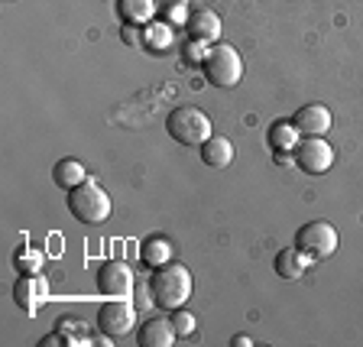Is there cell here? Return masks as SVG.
<instances>
[{
    "mask_svg": "<svg viewBox=\"0 0 363 347\" xmlns=\"http://www.w3.org/2000/svg\"><path fill=\"white\" fill-rule=\"evenodd\" d=\"M166 130H169V136H172L175 143H182V146H201L204 140L211 136V117H208V114H201L198 107L182 104V107H175V111H169Z\"/></svg>",
    "mask_w": 363,
    "mask_h": 347,
    "instance_id": "obj_3",
    "label": "cell"
},
{
    "mask_svg": "<svg viewBox=\"0 0 363 347\" xmlns=\"http://www.w3.org/2000/svg\"><path fill=\"white\" fill-rule=\"evenodd\" d=\"M175 341H179V334H175L172 318H150L136 331V344L140 347H172Z\"/></svg>",
    "mask_w": 363,
    "mask_h": 347,
    "instance_id": "obj_11",
    "label": "cell"
},
{
    "mask_svg": "<svg viewBox=\"0 0 363 347\" xmlns=\"http://www.w3.org/2000/svg\"><path fill=\"white\" fill-rule=\"evenodd\" d=\"M308 263L311 260L305 257L298 247H286L276 253V276H279V280H302V272Z\"/></svg>",
    "mask_w": 363,
    "mask_h": 347,
    "instance_id": "obj_16",
    "label": "cell"
},
{
    "mask_svg": "<svg viewBox=\"0 0 363 347\" xmlns=\"http://www.w3.org/2000/svg\"><path fill=\"white\" fill-rule=\"evenodd\" d=\"M234 143L227 140V136H218V133H211L208 140L201 143V163L204 166H211V169H224V166H230L234 163Z\"/></svg>",
    "mask_w": 363,
    "mask_h": 347,
    "instance_id": "obj_12",
    "label": "cell"
},
{
    "mask_svg": "<svg viewBox=\"0 0 363 347\" xmlns=\"http://www.w3.org/2000/svg\"><path fill=\"white\" fill-rule=\"evenodd\" d=\"M136 325V305H130L127 299H107L98 309V328L107 338H123Z\"/></svg>",
    "mask_w": 363,
    "mask_h": 347,
    "instance_id": "obj_7",
    "label": "cell"
},
{
    "mask_svg": "<svg viewBox=\"0 0 363 347\" xmlns=\"http://www.w3.org/2000/svg\"><path fill=\"white\" fill-rule=\"evenodd\" d=\"M230 347H253V341H250L247 334H237V338L230 341Z\"/></svg>",
    "mask_w": 363,
    "mask_h": 347,
    "instance_id": "obj_25",
    "label": "cell"
},
{
    "mask_svg": "<svg viewBox=\"0 0 363 347\" xmlns=\"http://www.w3.org/2000/svg\"><path fill=\"white\" fill-rule=\"evenodd\" d=\"M143 45L150 53H166L172 45V23L166 20H152L143 26Z\"/></svg>",
    "mask_w": 363,
    "mask_h": 347,
    "instance_id": "obj_19",
    "label": "cell"
},
{
    "mask_svg": "<svg viewBox=\"0 0 363 347\" xmlns=\"http://www.w3.org/2000/svg\"><path fill=\"white\" fill-rule=\"evenodd\" d=\"M156 10H159L156 0H117V13H121V20L127 26H146V23H152Z\"/></svg>",
    "mask_w": 363,
    "mask_h": 347,
    "instance_id": "obj_14",
    "label": "cell"
},
{
    "mask_svg": "<svg viewBox=\"0 0 363 347\" xmlns=\"http://www.w3.org/2000/svg\"><path fill=\"white\" fill-rule=\"evenodd\" d=\"M140 30H143V26H140ZM140 30H136V26H133V30H130V26H123V43H140V45H143V33H140Z\"/></svg>",
    "mask_w": 363,
    "mask_h": 347,
    "instance_id": "obj_24",
    "label": "cell"
},
{
    "mask_svg": "<svg viewBox=\"0 0 363 347\" xmlns=\"http://www.w3.org/2000/svg\"><path fill=\"white\" fill-rule=\"evenodd\" d=\"M88 179V172H84V166L78 163V159H72V156H65V159H59L52 166V182L59 185V189H65V192H72L75 185H82V182Z\"/></svg>",
    "mask_w": 363,
    "mask_h": 347,
    "instance_id": "obj_17",
    "label": "cell"
},
{
    "mask_svg": "<svg viewBox=\"0 0 363 347\" xmlns=\"http://www.w3.org/2000/svg\"><path fill=\"white\" fill-rule=\"evenodd\" d=\"M201 68H204V75H208V82H211L214 88H234V84H240V78H243L240 53L227 43L208 45V55H204Z\"/></svg>",
    "mask_w": 363,
    "mask_h": 347,
    "instance_id": "obj_4",
    "label": "cell"
},
{
    "mask_svg": "<svg viewBox=\"0 0 363 347\" xmlns=\"http://www.w3.org/2000/svg\"><path fill=\"white\" fill-rule=\"evenodd\" d=\"M68 211L82 224H104L111 218V195L94 179H84L68 192Z\"/></svg>",
    "mask_w": 363,
    "mask_h": 347,
    "instance_id": "obj_2",
    "label": "cell"
},
{
    "mask_svg": "<svg viewBox=\"0 0 363 347\" xmlns=\"http://www.w3.org/2000/svg\"><path fill=\"white\" fill-rule=\"evenodd\" d=\"M172 325H175V334H179V338H191V334H195V328H198V321H195V315H191V312L175 309L172 312Z\"/></svg>",
    "mask_w": 363,
    "mask_h": 347,
    "instance_id": "obj_22",
    "label": "cell"
},
{
    "mask_svg": "<svg viewBox=\"0 0 363 347\" xmlns=\"http://www.w3.org/2000/svg\"><path fill=\"white\" fill-rule=\"evenodd\" d=\"M43 295H45V282L39 280V276H20L13 286V302L20 312H36V305L43 302Z\"/></svg>",
    "mask_w": 363,
    "mask_h": 347,
    "instance_id": "obj_13",
    "label": "cell"
},
{
    "mask_svg": "<svg viewBox=\"0 0 363 347\" xmlns=\"http://www.w3.org/2000/svg\"><path fill=\"white\" fill-rule=\"evenodd\" d=\"M185 30H189V39H201V43H218L220 39V16L214 13L211 7H198L189 13V23H185Z\"/></svg>",
    "mask_w": 363,
    "mask_h": 347,
    "instance_id": "obj_10",
    "label": "cell"
},
{
    "mask_svg": "<svg viewBox=\"0 0 363 347\" xmlns=\"http://www.w3.org/2000/svg\"><path fill=\"white\" fill-rule=\"evenodd\" d=\"M292 123L302 136H325L331 130V111L325 104H305L295 111Z\"/></svg>",
    "mask_w": 363,
    "mask_h": 347,
    "instance_id": "obj_9",
    "label": "cell"
},
{
    "mask_svg": "<svg viewBox=\"0 0 363 347\" xmlns=\"http://www.w3.org/2000/svg\"><path fill=\"white\" fill-rule=\"evenodd\" d=\"M191 272L189 266L182 263H166V266H156L152 270V280H150V302L162 312H175V309H185V302L191 299Z\"/></svg>",
    "mask_w": 363,
    "mask_h": 347,
    "instance_id": "obj_1",
    "label": "cell"
},
{
    "mask_svg": "<svg viewBox=\"0 0 363 347\" xmlns=\"http://www.w3.org/2000/svg\"><path fill=\"white\" fill-rule=\"evenodd\" d=\"M140 260H143V266H150V270L172 263V243H169L162 234H150L143 243H140Z\"/></svg>",
    "mask_w": 363,
    "mask_h": 347,
    "instance_id": "obj_15",
    "label": "cell"
},
{
    "mask_svg": "<svg viewBox=\"0 0 363 347\" xmlns=\"http://www.w3.org/2000/svg\"><path fill=\"white\" fill-rule=\"evenodd\" d=\"M43 263H45V253L36 247H20L13 253V266L20 270V276H39Z\"/></svg>",
    "mask_w": 363,
    "mask_h": 347,
    "instance_id": "obj_20",
    "label": "cell"
},
{
    "mask_svg": "<svg viewBox=\"0 0 363 347\" xmlns=\"http://www.w3.org/2000/svg\"><path fill=\"white\" fill-rule=\"evenodd\" d=\"M208 43H201V39H189L185 43V59L191 62V65H201L204 62V55H208V49H204Z\"/></svg>",
    "mask_w": 363,
    "mask_h": 347,
    "instance_id": "obj_23",
    "label": "cell"
},
{
    "mask_svg": "<svg viewBox=\"0 0 363 347\" xmlns=\"http://www.w3.org/2000/svg\"><path fill=\"white\" fill-rule=\"evenodd\" d=\"M159 4V16L172 26H185L189 23V0H156Z\"/></svg>",
    "mask_w": 363,
    "mask_h": 347,
    "instance_id": "obj_21",
    "label": "cell"
},
{
    "mask_svg": "<svg viewBox=\"0 0 363 347\" xmlns=\"http://www.w3.org/2000/svg\"><path fill=\"white\" fill-rule=\"evenodd\" d=\"M136 289V276L123 260H107L98 270V292L107 299H127Z\"/></svg>",
    "mask_w": 363,
    "mask_h": 347,
    "instance_id": "obj_8",
    "label": "cell"
},
{
    "mask_svg": "<svg viewBox=\"0 0 363 347\" xmlns=\"http://www.w3.org/2000/svg\"><path fill=\"white\" fill-rule=\"evenodd\" d=\"M337 243H340V234L331 221H308V224L298 227V234H295V247L302 250L311 263H321V260L334 257Z\"/></svg>",
    "mask_w": 363,
    "mask_h": 347,
    "instance_id": "obj_5",
    "label": "cell"
},
{
    "mask_svg": "<svg viewBox=\"0 0 363 347\" xmlns=\"http://www.w3.org/2000/svg\"><path fill=\"white\" fill-rule=\"evenodd\" d=\"M266 140H269L272 153H292L298 146V140H302V133L295 130L292 121H276L269 127V133H266Z\"/></svg>",
    "mask_w": 363,
    "mask_h": 347,
    "instance_id": "obj_18",
    "label": "cell"
},
{
    "mask_svg": "<svg viewBox=\"0 0 363 347\" xmlns=\"http://www.w3.org/2000/svg\"><path fill=\"white\" fill-rule=\"evenodd\" d=\"M295 166L308 175H325L334 166V150L325 136H302L298 146L292 150Z\"/></svg>",
    "mask_w": 363,
    "mask_h": 347,
    "instance_id": "obj_6",
    "label": "cell"
}]
</instances>
